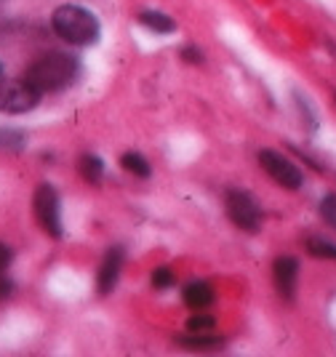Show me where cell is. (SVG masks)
Wrapping results in <instances>:
<instances>
[{"label": "cell", "instance_id": "obj_13", "mask_svg": "<svg viewBox=\"0 0 336 357\" xmlns=\"http://www.w3.org/2000/svg\"><path fill=\"white\" fill-rule=\"evenodd\" d=\"M120 165H123V171H129V174H133V176H139V178H147L152 174L149 163H147L139 152H126V155L120 158Z\"/></svg>", "mask_w": 336, "mask_h": 357}, {"label": "cell", "instance_id": "obj_9", "mask_svg": "<svg viewBox=\"0 0 336 357\" xmlns=\"http://www.w3.org/2000/svg\"><path fill=\"white\" fill-rule=\"evenodd\" d=\"M211 301H214V288L203 280H195L184 288V304L195 310V312H200L205 307H211Z\"/></svg>", "mask_w": 336, "mask_h": 357}, {"label": "cell", "instance_id": "obj_22", "mask_svg": "<svg viewBox=\"0 0 336 357\" xmlns=\"http://www.w3.org/2000/svg\"><path fill=\"white\" fill-rule=\"evenodd\" d=\"M0 73H3V67H0Z\"/></svg>", "mask_w": 336, "mask_h": 357}, {"label": "cell", "instance_id": "obj_10", "mask_svg": "<svg viewBox=\"0 0 336 357\" xmlns=\"http://www.w3.org/2000/svg\"><path fill=\"white\" fill-rule=\"evenodd\" d=\"M139 24H145L147 30L158 32V35H168L176 30V22L163 11H142L139 14Z\"/></svg>", "mask_w": 336, "mask_h": 357}, {"label": "cell", "instance_id": "obj_1", "mask_svg": "<svg viewBox=\"0 0 336 357\" xmlns=\"http://www.w3.org/2000/svg\"><path fill=\"white\" fill-rule=\"evenodd\" d=\"M75 75H78V59L70 54H61V51H51L29 67L24 80L43 96V93L67 89L75 80Z\"/></svg>", "mask_w": 336, "mask_h": 357}, {"label": "cell", "instance_id": "obj_14", "mask_svg": "<svg viewBox=\"0 0 336 357\" xmlns=\"http://www.w3.org/2000/svg\"><path fill=\"white\" fill-rule=\"evenodd\" d=\"M307 251L312 253L315 259H331V261H336V245H334V243H328V240L309 238L307 240Z\"/></svg>", "mask_w": 336, "mask_h": 357}, {"label": "cell", "instance_id": "obj_4", "mask_svg": "<svg viewBox=\"0 0 336 357\" xmlns=\"http://www.w3.org/2000/svg\"><path fill=\"white\" fill-rule=\"evenodd\" d=\"M32 208H35V219L43 227L45 235L51 238H61V211H59V195L51 184H41L32 197Z\"/></svg>", "mask_w": 336, "mask_h": 357}, {"label": "cell", "instance_id": "obj_15", "mask_svg": "<svg viewBox=\"0 0 336 357\" xmlns=\"http://www.w3.org/2000/svg\"><path fill=\"white\" fill-rule=\"evenodd\" d=\"M214 326H217V320L211 317V314H203V310L198 314H192L190 320H187V331H192V333H205V331H214Z\"/></svg>", "mask_w": 336, "mask_h": 357}, {"label": "cell", "instance_id": "obj_7", "mask_svg": "<svg viewBox=\"0 0 336 357\" xmlns=\"http://www.w3.org/2000/svg\"><path fill=\"white\" fill-rule=\"evenodd\" d=\"M272 278H275V288H278L280 298L293 301L296 280H299V261H296L293 256H280V259H275Z\"/></svg>", "mask_w": 336, "mask_h": 357}, {"label": "cell", "instance_id": "obj_20", "mask_svg": "<svg viewBox=\"0 0 336 357\" xmlns=\"http://www.w3.org/2000/svg\"><path fill=\"white\" fill-rule=\"evenodd\" d=\"M182 59H184V61H190V64H198V61L203 59V54H200L198 48H192V45H187V48L182 51Z\"/></svg>", "mask_w": 336, "mask_h": 357}, {"label": "cell", "instance_id": "obj_3", "mask_svg": "<svg viewBox=\"0 0 336 357\" xmlns=\"http://www.w3.org/2000/svg\"><path fill=\"white\" fill-rule=\"evenodd\" d=\"M38 99H41V93L32 89L24 77L22 80H11V77L0 80V112H6V115H24L38 107Z\"/></svg>", "mask_w": 336, "mask_h": 357}, {"label": "cell", "instance_id": "obj_21", "mask_svg": "<svg viewBox=\"0 0 336 357\" xmlns=\"http://www.w3.org/2000/svg\"><path fill=\"white\" fill-rule=\"evenodd\" d=\"M11 291H14V283H11V280H8L6 275H0V298H3V296H8Z\"/></svg>", "mask_w": 336, "mask_h": 357}, {"label": "cell", "instance_id": "obj_11", "mask_svg": "<svg viewBox=\"0 0 336 357\" xmlns=\"http://www.w3.org/2000/svg\"><path fill=\"white\" fill-rule=\"evenodd\" d=\"M179 344L187 347V349H217L221 347V339L214 333V331H205V333H184L179 336Z\"/></svg>", "mask_w": 336, "mask_h": 357}, {"label": "cell", "instance_id": "obj_17", "mask_svg": "<svg viewBox=\"0 0 336 357\" xmlns=\"http://www.w3.org/2000/svg\"><path fill=\"white\" fill-rule=\"evenodd\" d=\"M321 216L331 229H336V195H326L321 200Z\"/></svg>", "mask_w": 336, "mask_h": 357}, {"label": "cell", "instance_id": "obj_18", "mask_svg": "<svg viewBox=\"0 0 336 357\" xmlns=\"http://www.w3.org/2000/svg\"><path fill=\"white\" fill-rule=\"evenodd\" d=\"M174 280H176L174 272H171L168 267H158L155 272H152V285H155V288H161V291L171 288V285H174Z\"/></svg>", "mask_w": 336, "mask_h": 357}, {"label": "cell", "instance_id": "obj_5", "mask_svg": "<svg viewBox=\"0 0 336 357\" xmlns=\"http://www.w3.org/2000/svg\"><path fill=\"white\" fill-rule=\"evenodd\" d=\"M227 213L235 222V227L246 229V232H259L262 227V208L259 203L243 190H230L227 192Z\"/></svg>", "mask_w": 336, "mask_h": 357}, {"label": "cell", "instance_id": "obj_8", "mask_svg": "<svg viewBox=\"0 0 336 357\" xmlns=\"http://www.w3.org/2000/svg\"><path fill=\"white\" fill-rule=\"evenodd\" d=\"M123 259H126L123 248H110V251L104 253L102 267H99V280H96V288H99V294H102V296L112 294V288L117 285L120 267H123Z\"/></svg>", "mask_w": 336, "mask_h": 357}, {"label": "cell", "instance_id": "obj_19", "mask_svg": "<svg viewBox=\"0 0 336 357\" xmlns=\"http://www.w3.org/2000/svg\"><path fill=\"white\" fill-rule=\"evenodd\" d=\"M11 259H14L11 248L0 243V275H6V269H8V264H11Z\"/></svg>", "mask_w": 336, "mask_h": 357}, {"label": "cell", "instance_id": "obj_6", "mask_svg": "<svg viewBox=\"0 0 336 357\" xmlns=\"http://www.w3.org/2000/svg\"><path fill=\"white\" fill-rule=\"evenodd\" d=\"M259 163L280 187H286V190H299L302 187V171L275 149H262L259 152Z\"/></svg>", "mask_w": 336, "mask_h": 357}, {"label": "cell", "instance_id": "obj_16", "mask_svg": "<svg viewBox=\"0 0 336 357\" xmlns=\"http://www.w3.org/2000/svg\"><path fill=\"white\" fill-rule=\"evenodd\" d=\"M27 144V139L22 131H6V128H0V147L3 149H22Z\"/></svg>", "mask_w": 336, "mask_h": 357}, {"label": "cell", "instance_id": "obj_12", "mask_svg": "<svg viewBox=\"0 0 336 357\" xmlns=\"http://www.w3.org/2000/svg\"><path fill=\"white\" fill-rule=\"evenodd\" d=\"M78 168H80V176L86 178L88 184H99L104 176V163L96 158V155H83L80 163H78Z\"/></svg>", "mask_w": 336, "mask_h": 357}, {"label": "cell", "instance_id": "obj_2", "mask_svg": "<svg viewBox=\"0 0 336 357\" xmlns=\"http://www.w3.org/2000/svg\"><path fill=\"white\" fill-rule=\"evenodd\" d=\"M51 24H54V32L59 38H64L67 43L73 45H94L102 35L99 19L88 8L75 6V3L59 6L54 16H51Z\"/></svg>", "mask_w": 336, "mask_h": 357}]
</instances>
